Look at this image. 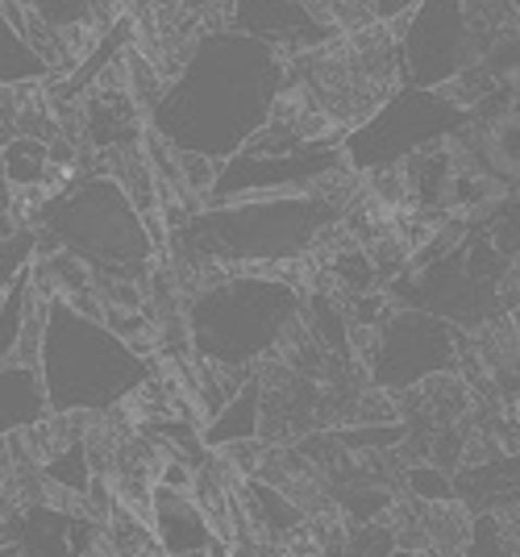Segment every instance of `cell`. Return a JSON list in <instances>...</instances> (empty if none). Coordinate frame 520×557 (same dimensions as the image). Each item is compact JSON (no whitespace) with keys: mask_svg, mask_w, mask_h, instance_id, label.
<instances>
[{"mask_svg":"<svg viewBox=\"0 0 520 557\" xmlns=\"http://www.w3.org/2000/svg\"><path fill=\"white\" fill-rule=\"evenodd\" d=\"M280 92L284 59L237 29H221L200 38L184 71L154 96L150 129L175 154H200L221 166L271 125Z\"/></svg>","mask_w":520,"mask_h":557,"instance_id":"6da1fadb","label":"cell"},{"mask_svg":"<svg viewBox=\"0 0 520 557\" xmlns=\"http://www.w3.org/2000/svg\"><path fill=\"white\" fill-rule=\"evenodd\" d=\"M38 374L50 417H96L143 392L150 362L100 317L79 312L67 296H47Z\"/></svg>","mask_w":520,"mask_h":557,"instance_id":"7a4b0ae2","label":"cell"},{"mask_svg":"<svg viewBox=\"0 0 520 557\" xmlns=\"http://www.w3.org/2000/svg\"><path fill=\"white\" fill-rule=\"evenodd\" d=\"M38 255H67L96 283H143L154 258L138 205L113 175H84L34 209Z\"/></svg>","mask_w":520,"mask_h":557,"instance_id":"3957f363","label":"cell"},{"mask_svg":"<svg viewBox=\"0 0 520 557\" xmlns=\"http://www.w3.org/2000/svg\"><path fill=\"white\" fill-rule=\"evenodd\" d=\"M342 209L330 196H255L230 200L213 209H196L175 225V255L188 262H221V267H259V262H292L312 250L337 225Z\"/></svg>","mask_w":520,"mask_h":557,"instance_id":"277c9868","label":"cell"},{"mask_svg":"<svg viewBox=\"0 0 520 557\" xmlns=\"http://www.w3.org/2000/svg\"><path fill=\"white\" fill-rule=\"evenodd\" d=\"M300 321V292L271 275H230L188 304V342L205 367L237 371L259 362Z\"/></svg>","mask_w":520,"mask_h":557,"instance_id":"5b68a950","label":"cell"},{"mask_svg":"<svg viewBox=\"0 0 520 557\" xmlns=\"http://www.w3.org/2000/svg\"><path fill=\"white\" fill-rule=\"evenodd\" d=\"M346 166V154L337 141L305 138L296 129L267 125L237 150L234 159L216 166L213 196L216 205L230 200H255V196H300L317 180Z\"/></svg>","mask_w":520,"mask_h":557,"instance_id":"8992f818","label":"cell"},{"mask_svg":"<svg viewBox=\"0 0 520 557\" xmlns=\"http://www.w3.org/2000/svg\"><path fill=\"white\" fill-rule=\"evenodd\" d=\"M471 125V109L446 92L400 88L387 104H379L358 129L346 134L342 154L355 171H387V166L417 159L437 141H449Z\"/></svg>","mask_w":520,"mask_h":557,"instance_id":"52a82bcc","label":"cell"},{"mask_svg":"<svg viewBox=\"0 0 520 557\" xmlns=\"http://www.w3.org/2000/svg\"><path fill=\"white\" fill-rule=\"evenodd\" d=\"M454 362H458V329L425 308H400L379 325L371 379L383 392H412L433 374L454 371Z\"/></svg>","mask_w":520,"mask_h":557,"instance_id":"ba28073f","label":"cell"},{"mask_svg":"<svg viewBox=\"0 0 520 557\" xmlns=\"http://www.w3.org/2000/svg\"><path fill=\"white\" fill-rule=\"evenodd\" d=\"M471 63V25L462 0H421L400 38L404 88L442 92Z\"/></svg>","mask_w":520,"mask_h":557,"instance_id":"9c48e42d","label":"cell"},{"mask_svg":"<svg viewBox=\"0 0 520 557\" xmlns=\"http://www.w3.org/2000/svg\"><path fill=\"white\" fill-rule=\"evenodd\" d=\"M449 146H454V159L437 163V171H433L429 205H437L442 212L467 221V225H483V221H492L512 200V187L499 184L492 171H483V166L474 163L471 150L462 146L458 134L449 138Z\"/></svg>","mask_w":520,"mask_h":557,"instance_id":"30bf717a","label":"cell"},{"mask_svg":"<svg viewBox=\"0 0 520 557\" xmlns=\"http://www.w3.org/2000/svg\"><path fill=\"white\" fill-rule=\"evenodd\" d=\"M234 29L271 47L275 54L321 47L333 38V25L321 22L305 0H237Z\"/></svg>","mask_w":520,"mask_h":557,"instance_id":"8fae6325","label":"cell"},{"mask_svg":"<svg viewBox=\"0 0 520 557\" xmlns=\"http://www.w3.org/2000/svg\"><path fill=\"white\" fill-rule=\"evenodd\" d=\"M146 516H150V536L163 557H209L221 545L191 491L154 483L146 499Z\"/></svg>","mask_w":520,"mask_h":557,"instance_id":"7c38bea8","label":"cell"},{"mask_svg":"<svg viewBox=\"0 0 520 557\" xmlns=\"http://www.w3.org/2000/svg\"><path fill=\"white\" fill-rule=\"evenodd\" d=\"M471 159L483 171H492L499 184L520 187V104H496V109H471V125L458 134Z\"/></svg>","mask_w":520,"mask_h":557,"instance_id":"4fadbf2b","label":"cell"},{"mask_svg":"<svg viewBox=\"0 0 520 557\" xmlns=\"http://www.w3.org/2000/svg\"><path fill=\"white\" fill-rule=\"evenodd\" d=\"M454 499L467 504L471 516H496L504 520L508 508H520V454L517 458H492V462L458 470Z\"/></svg>","mask_w":520,"mask_h":557,"instance_id":"5bb4252c","label":"cell"},{"mask_svg":"<svg viewBox=\"0 0 520 557\" xmlns=\"http://www.w3.org/2000/svg\"><path fill=\"white\" fill-rule=\"evenodd\" d=\"M50 420L47 387L38 367H22V362H4L0 367V442L29 433Z\"/></svg>","mask_w":520,"mask_h":557,"instance_id":"9a60e30c","label":"cell"},{"mask_svg":"<svg viewBox=\"0 0 520 557\" xmlns=\"http://www.w3.org/2000/svg\"><path fill=\"white\" fill-rule=\"evenodd\" d=\"M262 429V383L259 379H246L216 412L209 424H205V449H225V445L237 442H259Z\"/></svg>","mask_w":520,"mask_h":557,"instance_id":"2e32d148","label":"cell"},{"mask_svg":"<svg viewBox=\"0 0 520 557\" xmlns=\"http://www.w3.org/2000/svg\"><path fill=\"white\" fill-rule=\"evenodd\" d=\"M237 495L246 499L242 508L250 516V529H255V533H267V536H275V541H284V536L300 533L308 524L305 511L296 508L284 491H275L271 483H262V479L237 483Z\"/></svg>","mask_w":520,"mask_h":557,"instance_id":"e0dca14e","label":"cell"},{"mask_svg":"<svg viewBox=\"0 0 520 557\" xmlns=\"http://www.w3.org/2000/svg\"><path fill=\"white\" fill-rule=\"evenodd\" d=\"M421 533H425V549H433V557H462L471 545L474 516L458 499L449 504H425L421 511Z\"/></svg>","mask_w":520,"mask_h":557,"instance_id":"ac0fdd59","label":"cell"},{"mask_svg":"<svg viewBox=\"0 0 520 557\" xmlns=\"http://www.w3.org/2000/svg\"><path fill=\"white\" fill-rule=\"evenodd\" d=\"M50 63L25 42V34L13 25V17L0 9V88H22L34 79H47Z\"/></svg>","mask_w":520,"mask_h":557,"instance_id":"d6986e66","label":"cell"},{"mask_svg":"<svg viewBox=\"0 0 520 557\" xmlns=\"http://www.w3.org/2000/svg\"><path fill=\"white\" fill-rule=\"evenodd\" d=\"M0 166H4V180L9 187L17 191V187H38L50 180V141L42 138H29V134H17V138H9L0 146Z\"/></svg>","mask_w":520,"mask_h":557,"instance_id":"ffe728a7","label":"cell"},{"mask_svg":"<svg viewBox=\"0 0 520 557\" xmlns=\"http://www.w3.org/2000/svg\"><path fill=\"white\" fill-rule=\"evenodd\" d=\"M38 470H42V483H47L50 491H59V495H67V499H84L96 479L84 437H75V442L63 445L59 454H50L47 462H38Z\"/></svg>","mask_w":520,"mask_h":557,"instance_id":"44dd1931","label":"cell"},{"mask_svg":"<svg viewBox=\"0 0 520 557\" xmlns=\"http://www.w3.org/2000/svg\"><path fill=\"white\" fill-rule=\"evenodd\" d=\"M29 304H34V262H29L22 275L13 278V287L0 296V367L13 362V354H17L25 317H29Z\"/></svg>","mask_w":520,"mask_h":557,"instance_id":"7402d4cb","label":"cell"},{"mask_svg":"<svg viewBox=\"0 0 520 557\" xmlns=\"http://www.w3.org/2000/svg\"><path fill=\"white\" fill-rule=\"evenodd\" d=\"M325 557H392L396 554V533L392 524H355L350 533L337 529L333 536H321Z\"/></svg>","mask_w":520,"mask_h":557,"instance_id":"603a6c76","label":"cell"},{"mask_svg":"<svg viewBox=\"0 0 520 557\" xmlns=\"http://www.w3.org/2000/svg\"><path fill=\"white\" fill-rule=\"evenodd\" d=\"M134 109L125 96H96L88 104V138L92 146H117L134 138Z\"/></svg>","mask_w":520,"mask_h":557,"instance_id":"cb8c5ba5","label":"cell"},{"mask_svg":"<svg viewBox=\"0 0 520 557\" xmlns=\"http://www.w3.org/2000/svg\"><path fill=\"white\" fill-rule=\"evenodd\" d=\"M34 255H38V233L29 230V225L13 230L9 237H0V296H4V292L13 287V278L34 262Z\"/></svg>","mask_w":520,"mask_h":557,"instance_id":"d4e9b609","label":"cell"},{"mask_svg":"<svg viewBox=\"0 0 520 557\" xmlns=\"http://www.w3.org/2000/svg\"><path fill=\"white\" fill-rule=\"evenodd\" d=\"M408 491L421 504H449L454 499V479H449L442 466H412L408 470Z\"/></svg>","mask_w":520,"mask_h":557,"instance_id":"484cf974","label":"cell"},{"mask_svg":"<svg viewBox=\"0 0 520 557\" xmlns=\"http://www.w3.org/2000/svg\"><path fill=\"white\" fill-rule=\"evenodd\" d=\"M462 557H512V541H508L496 516H474L471 545H467Z\"/></svg>","mask_w":520,"mask_h":557,"instance_id":"4316f807","label":"cell"},{"mask_svg":"<svg viewBox=\"0 0 520 557\" xmlns=\"http://www.w3.org/2000/svg\"><path fill=\"white\" fill-rule=\"evenodd\" d=\"M34 9V17L42 25H54V29H67V25L88 22V9L92 0H25Z\"/></svg>","mask_w":520,"mask_h":557,"instance_id":"83f0119b","label":"cell"},{"mask_svg":"<svg viewBox=\"0 0 520 557\" xmlns=\"http://www.w3.org/2000/svg\"><path fill=\"white\" fill-rule=\"evenodd\" d=\"M408 433L404 424H383V429H358V433H342V445H350V449H387V445H396Z\"/></svg>","mask_w":520,"mask_h":557,"instance_id":"f1b7e54d","label":"cell"},{"mask_svg":"<svg viewBox=\"0 0 520 557\" xmlns=\"http://www.w3.org/2000/svg\"><path fill=\"white\" fill-rule=\"evenodd\" d=\"M337 275H342V283H350L355 292H362V287H371V283H375V267H371V258L355 250V255L337 258Z\"/></svg>","mask_w":520,"mask_h":557,"instance_id":"f546056e","label":"cell"},{"mask_svg":"<svg viewBox=\"0 0 520 557\" xmlns=\"http://www.w3.org/2000/svg\"><path fill=\"white\" fill-rule=\"evenodd\" d=\"M179 163L188 166L184 171V180H188L196 191H213V180H216V163L209 159H200V154H179Z\"/></svg>","mask_w":520,"mask_h":557,"instance_id":"4dcf8cb0","label":"cell"},{"mask_svg":"<svg viewBox=\"0 0 520 557\" xmlns=\"http://www.w3.org/2000/svg\"><path fill=\"white\" fill-rule=\"evenodd\" d=\"M13 230H22V225L13 221V187L4 180V166H0V237H9Z\"/></svg>","mask_w":520,"mask_h":557,"instance_id":"1f68e13d","label":"cell"},{"mask_svg":"<svg viewBox=\"0 0 520 557\" xmlns=\"http://www.w3.org/2000/svg\"><path fill=\"white\" fill-rule=\"evenodd\" d=\"M417 0H371V9H375L379 22H392V17H400V13H408Z\"/></svg>","mask_w":520,"mask_h":557,"instance_id":"d6a6232c","label":"cell"},{"mask_svg":"<svg viewBox=\"0 0 520 557\" xmlns=\"http://www.w3.org/2000/svg\"><path fill=\"white\" fill-rule=\"evenodd\" d=\"M4 487H9V458L0 454V516H4Z\"/></svg>","mask_w":520,"mask_h":557,"instance_id":"836d02e7","label":"cell"},{"mask_svg":"<svg viewBox=\"0 0 520 557\" xmlns=\"http://www.w3.org/2000/svg\"><path fill=\"white\" fill-rule=\"evenodd\" d=\"M0 557H22V554H17L13 545H0Z\"/></svg>","mask_w":520,"mask_h":557,"instance_id":"e575fe53","label":"cell"},{"mask_svg":"<svg viewBox=\"0 0 520 557\" xmlns=\"http://www.w3.org/2000/svg\"><path fill=\"white\" fill-rule=\"evenodd\" d=\"M188 4H191V9H200V4H205V0H188Z\"/></svg>","mask_w":520,"mask_h":557,"instance_id":"d590c367","label":"cell"},{"mask_svg":"<svg viewBox=\"0 0 520 557\" xmlns=\"http://www.w3.org/2000/svg\"><path fill=\"white\" fill-rule=\"evenodd\" d=\"M512 557H520V545H512Z\"/></svg>","mask_w":520,"mask_h":557,"instance_id":"8d00e7d4","label":"cell"},{"mask_svg":"<svg viewBox=\"0 0 520 557\" xmlns=\"http://www.w3.org/2000/svg\"><path fill=\"white\" fill-rule=\"evenodd\" d=\"M121 4H125V0H121Z\"/></svg>","mask_w":520,"mask_h":557,"instance_id":"74e56055","label":"cell"}]
</instances>
